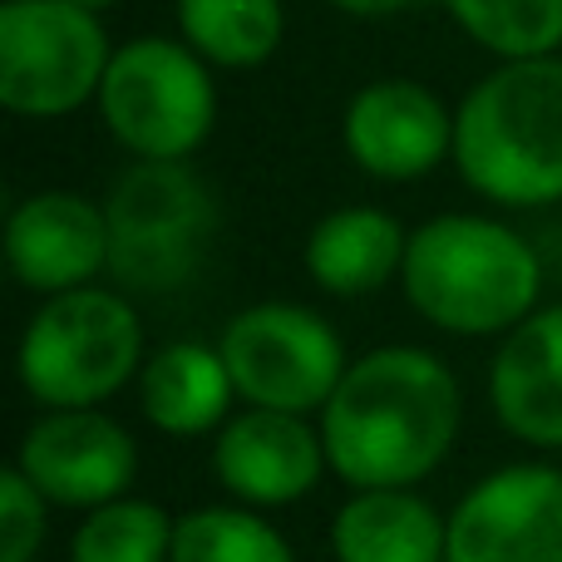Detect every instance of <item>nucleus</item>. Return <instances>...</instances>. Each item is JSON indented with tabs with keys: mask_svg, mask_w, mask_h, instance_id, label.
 <instances>
[{
	"mask_svg": "<svg viewBox=\"0 0 562 562\" xmlns=\"http://www.w3.org/2000/svg\"><path fill=\"white\" fill-rule=\"evenodd\" d=\"M464 425L454 370L425 346H375L350 360L321 409L330 474L350 488H415L449 459Z\"/></svg>",
	"mask_w": 562,
	"mask_h": 562,
	"instance_id": "f257e3e1",
	"label": "nucleus"
},
{
	"mask_svg": "<svg viewBox=\"0 0 562 562\" xmlns=\"http://www.w3.org/2000/svg\"><path fill=\"white\" fill-rule=\"evenodd\" d=\"M454 168L484 203H562V55L494 59L454 104Z\"/></svg>",
	"mask_w": 562,
	"mask_h": 562,
	"instance_id": "f03ea898",
	"label": "nucleus"
},
{
	"mask_svg": "<svg viewBox=\"0 0 562 562\" xmlns=\"http://www.w3.org/2000/svg\"><path fill=\"white\" fill-rule=\"evenodd\" d=\"M405 301L449 336H508L538 311L543 262L524 233L488 213H439L409 233Z\"/></svg>",
	"mask_w": 562,
	"mask_h": 562,
	"instance_id": "7ed1b4c3",
	"label": "nucleus"
},
{
	"mask_svg": "<svg viewBox=\"0 0 562 562\" xmlns=\"http://www.w3.org/2000/svg\"><path fill=\"white\" fill-rule=\"evenodd\" d=\"M144 321L124 291L79 286L45 296L25 321L15 375L45 409H99L144 370Z\"/></svg>",
	"mask_w": 562,
	"mask_h": 562,
	"instance_id": "20e7f679",
	"label": "nucleus"
},
{
	"mask_svg": "<svg viewBox=\"0 0 562 562\" xmlns=\"http://www.w3.org/2000/svg\"><path fill=\"white\" fill-rule=\"evenodd\" d=\"M217 69L178 35L114 45L94 114L104 134L144 164H193L217 128Z\"/></svg>",
	"mask_w": 562,
	"mask_h": 562,
	"instance_id": "39448f33",
	"label": "nucleus"
},
{
	"mask_svg": "<svg viewBox=\"0 0 562 562\" xmlns=\"http://www.w3.org/2000/svg\"><path fill=\"white\" fill-rule=\"evenodd\" d=\"M109 272L124 291L188 286L217 237V193L193 164H134L109 183Z\"/></svg>",
	"mask_w": 562,
	"mask_h": 562,
	"instance_id": "423d86ee",
	"label": "nucleus"
},
{
	"mask_svg": "<svg viewBox=\"0 0 562 562\" xmlns=\"http://www.w3.org/2000/svg\"><path fill=\"white\" fill-rule=\"evenodd\" d=\"M114 40L104 15L75 0L0 5V104L30 124H55L99 99Z\"/></svg>",
	"mask_w": 562,
	"mask_h": 562,
	"instance_id": "0eeeda50",
	"label": "nucleus"
},
{
	"mask_svg": "<svg viewBox=\"0 0 562 562\" xmlns=\"http://www.w3.org/2000/svg\"><path fill=\"white\" fill-rule=\"evenodd\" d=\"M243 405L321 415L350 370L346 340L321 311L296 301H257L237 311L217 336Z\"/></svg>",
	"mask_w": 562,
	"mask_h": 562,
	"instance_id": "6e6552de",
	"label": "nucleus"
},
{
	"mask_svg": "<svg viewBox=\"0 0 562 562\" xmlns=\"http://www.w3.org/2000/svg\"><path fill=\"white\" fill-rule=\"evenodd\" d=\"M340 148L375 183H419L454 164V104L409 75L366 79L340 109Z\"/></svg>",
	"mask_w": 562,
	"mask_h": 562,
	"instance_id": "1a4fd4ad",
	"label": "nucleus"
},
{
	"mask_svg": "<svg viewBox=\"0 0 562 562\" xmlns=\"http://www.w3.org/2000/svg\"><path fill=\"white\" fill-rule=\"evenodd\" d=\"M445 562H562V469L504 464L449 514Z\"/></svg>",
	"mask_w": 562,
	"mask_h": 562,
	"instance_id": "9d476101",
	"label": "nucleus"
},
{
	"mask_svg": "<svg viewBox=\"0 0 562 562\" xmlns=\"http://www.w3.org/2000/svg\"><path fill=\"white\" fill-rule=\"evenodd\" d=\"M15 469L55 508L114 504L138 479V445L104 409H45L15 449Z\"/></svg>",
	"mask_w": 562,
	"mask_h": 562,
	"instance_id": "9b49d317",
	"label": "nucleus"
},
{
	"mask_svg": "<svg viewBox=\"0 0 562 562\" xmlns=\"http://www.w3.org/2000/svg\"><path fill=\"white\" fill-rule=\"evenodd\" d=\"M10 277L35 296L94 286L109 272V213L75 188H40L5 217Z\"/></svg>",
	"mask_w": 562,
	"mask_h": 562,
	"instance_id": "f8f14e48",
	"label": "nucleus"
},
{
	"mask_svg": "<svg viewBox=\"0 0 562 562\" xmlns=\"http://www.w3.org/2000/svg\"><path fill=\"white\" fill-rule=\"evenodd\" d=\"M330 469L326 439L311 415L286 409H237L213 445V474L247 508H291Z\"/></svg>",
	"mask_w": 562,
	"mask_h": 562,
	"instance_id": "ddd939ff",
	"label": "nucleus"
},
{
	"mask_svg": "<svg viewBox=\"0 0 562 562\" xmlns=\"http://www.w3.org/2000/svg\"><path fill=\"white\" fill-rule=\"evenodd\" d=\"M488 405L514 439L562 449V301L538 306L504 336L488 366Z\"/></svg>",
	"mask_w": 562,
	"mask_h": 562,
	"instance_id": "4468645a",
	"label": "nucleus"
},
{
	"mask_svg": "<svg viewBox=\"0 0 562 562\" xmlns=\"http://www.w3.org/2000/svg\"><path fill=\"white\" fill-rule=\"evenodd\" d=\"M409 227L375 203L330 207L306 233L301 267L326 296H375L405 272Z\"/></svg>",
	"mask_w": 562,
	"mask_h": 562,
	"instance_id": "2eb2a0df",
	"label": "nucleus"
},
{
	"mask_svg": "<svg viewBox=\"0 0 562 562\" xmlns=\"http://www.w3.org/2000/svg\"><path fill=\"white\" fill-rule=\"evenodd\" d=\"M233 370L223 350L203 340H168L138 370V409L154 429L173 439L217 435L233 419Z\"/></svg>",
	"mask_w": 562,
	"mask_h": 562,
	"instance_id": "dca6fc26",
	"label": "nucleus"
},
{
	"mask_svg": "<svg viewBox=\"0 0 562 562\" xmlns=\"http://www.w3.org/2000/svg\"><path fill=\"white\" fill-rule=\"evenodd\" d=\"M449 518L415 488H356L330 518L336 562H445Z\"/></svg>",
	"mask_w": 562,
	"mask_h": 562,
	"instance_id": "f3484780",
	"label": "nucleus"
},
{
	"mask_svg": "<svg viewBox=\"0 0 562 562\" xmlns=\"http://www.w3.org/2000/svg\"><path fill=\"white\" fill-rule=\"evenodd\" d=\"M173 35L223 75L262 69L286 40L281 0H173Z\"/></svg>",
	"mask_w": 562,
	"mask_h": 562,
	"instance_id": "a211bd4d",
	"label": "nucleus"
},
{
	"mask_svg": "<svg viewBox=\"0 0 562 562\" xmlns=\"http://www.w3.org/2000/svg\"><path fill=\"white\" fill-rule=\"evenodd\" d=\"M449 25L494 59L562 55V0H435Z\"/></svg>",
	"mask_w": 562,
	"mask_h": 562,
	"instance_id": "6ab92c4d",
	"label": "nucleus"
},
{
	"mask_svg": "<svg viewBox=\"0 0 562 562\" xmlns=\"http://www.w3.org/2000/svg\"><path fill=\"white\" fill-rule=\"evenodd\" d=\"M168 562H296L291 543L247 504H207L178 518Z\"/></svg>",
	"mask_w": 562,
	"mask_h": 562,
	"instance_id": "aec40b11",
	"label": "nucleus"
},
{
	"mask_svg": "<svg viewBox=\"0 0 562 562\" xmlns=\"http://www.w3.org/2000/svg\"><path fill=\"white\" fill-rule=\"evenodd\" d=\"M178 518L154 498H114L85 514L69 538V562H168Z\"/></svg>",
	"mask_w": 562,
	"mask_h": 562,
	"instance_id": "412c9836",
	"label": "nucleus"
},
{
	"mask_svg": "<svg viewBox=\"0 0 562 562\" xmlns=\"http://www.w3.org/2000/svg\"><path fill=\"white\" fill-rule=\"evenodd\" d=\"M49 498L15 464L0 474V562H30L45 543Z\"/></svg>",
	"mask_w": 562,
	"mask_h": 562,
	"instance_id": "4be33fe9",
	"label": "nucleus"
},
{
	"mask_svg": "<svg viewBox=\"0 0 562 562\" xmlns=\"http://www.w3.org/2000/svg\"><path fill=\"white\" fill-rule=\"evenodd\" d=\"M326 5L350 20H395V15H409V10L429 5V0H326Z\"/></svg>",
	"mask_w": 562,
	"mask_h": 562,
	"instance_id": "5701e85b",
	"label": "nucleus"
},
{
	"mask_svg": "<svg viewBox=\"0 0 562 562\" xmlns=\"http://www.w3.org/2000/svg\"><path fill=\"white\" fill-rule=\"evenodd\" d=\"M75 5L94 10V15H109V10H114V5H119V0H75Z\"/></svg>",
	"mask_w": 562,
	"mask_h": 562,
	"instance_id": "b1692460",
	"label": "nucleus"
}]
</instances>
